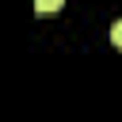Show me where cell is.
I'll use <instances>...</instances> for the list:
<instances>
[{"mask_svg":"<svg viewBox=\"0 0 122 122\" xmlns=\"http://www.w3.org/2000/svg\"><path fill=\"white\" fill-rule=\"evenodd\" d=\"M111 42H114V46H122V19H114V23H111Z\"/></svg>","mask_w":122,"mask_h":122,"instance_id":"6da1fadb","label":"cell"},{"mask_svg":"<svg viewBox=\"0 0 122 122\" xmlns=\"http://www.w3.org/2000/svg\"><path fill=\"white\" fill-rule=\"evenodd\" d=\"M53 8H61V0H38V11H53Z\"/></svg>","mask_w":122,"mask_h":122,"instance_id":"7a4b0ae2","label":"cell"}]
</instances>
